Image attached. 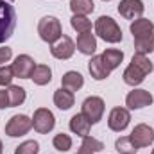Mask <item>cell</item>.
I'll use <instances>...</instances> for the list:
<instances>
[{
  "label": "cell",
  "instance_id": "1",
  "mask_svg": "<svg viewBox=\"0 0 154 154\" xmlns=\"http://www.w3.org/2000/svg\"><path fill=\"white\" fill-rule=\"evenodd\" d=\"M95 34L106 43H118L122 41V29L118 27L111 16H99L95 22Z\"/></svg>",
  "mask_w": 154,
  "mask_h": 154
},
{
  "label": "cell",
  "instance_id": "2",
  "mask_svg": "<svg viewBox=\"0 0 154 154\" xmlns=\"http://www.w3.org/2000/svg\"><path fill=\"white\" fill-rule=\"evenodd\" d=\"M16 27V11L7 0H0V43L13 36Z\"/></svg>",
  "mask_w": 154,
  "mask_h": 154
},
{
  "label": "cell",
  "instance_id": "3",
  "mask_svg": "<svg viewBox=\"0 0 154 154\" xmlns=\"http://www.w3.org/2000/svg\"><path fill=\"white\" fill-rule=\"evenodd\" d=\"M38 34L48 45H54L57 39L63 36V27L61 22L56 16H43L38 23Z\"/></svg>",
  "mask_w": 154,
  "mask_h": 154
},
{
  "label": "cell",
  "instance_id": "4",
  "mask_svg": "<svg viewBox=\"0 0 154 154\" xmlns=\"http://www.w3.org/2000/svg\"><path fill=\"white\" fill-rule=\"evenodd\" d=\"M81 113L86 116V120L95 125L102 120V115H104V100L97 95H91L88 99H84L82 106H81Z\"/></svg>",
  "mask_w": 154,
  "mask_h": 154
},
{
  "label": "cell",
  "instance_id": "5",
  "mask_svg": "<svg viewBox=\"0 0 154 154\" xmlns=\"http://www.w3.org/2000/svg\"><path fill=\"white\" fill-rule=\"evenodd\" d=\"M32 129V118L27 115H14L5 124V134L11 138H20Z\"/></svg>",
  "mask_w": 154,
  "mask_h": 154
},
{
  "label": "cell",
  "instance_id": "6",
  "mask_svg": "<svg viewBox=\"0 0 154 154\" xmlns=\"http://www.w3.org/2000/svg\"><path fill=\"white\" fill-rule=\"evenodd\" d=\"M56 125V116L50 109L47 108H38L34 111V116H32V127L34 131H38L39 134H47L54 129Z\"/></svg>",
  "mask_w": 154,
  "mask_h": 154
},
{
  "label": "cell",
  "instance_id": "7",
  "mask_svg": "<svg viewBox=\"0 0 154 154\" xmlns=\"http://www.w3.org/2000/svg\"><path fill=\"white\" fill-rule=\"evenodd\" d=\"M129 138L134 142V145H136L138 149L149 147V145H152V142H154V129L151 125H147V124H138V125H134V129L131 131Z\"/></svg>",
  "mask_w": 154,
  "mask_h": 154
},
{
  "label": "cell",
  "instance_id": "8",
  "mask_svg": "<svg viewBox=\"0 0 154 154\" xmlns=\"http://www.w3.org/2000/svg\"><path fill=\"white\" fill-rule=\"evenodd\" d=\"M143 11H145V5L142 0H120V4H118L120 16L125 20H131V22L142 18Z\"/></svg>",
  "mask_w": 154,
  "mask_h": 154
},
{
  "label": "cell",
  "instance_id": "9",
  "mask_svg": "<svg viewBox=\"0 0 154 154\" xmlns=\"http://www.w3.org/2000/svg\"><path fill=\"white\" fill-rule=\"evenodd\" d=\"M131 122V113L127 108H113L108 116V127L115 133H122Z\"/></svg>",
  "mask_w": 154,
  "mask_h": 154
},
{
  "label": "cell",
  "instance_id": "10",
  "mask_svg": "<svg viewBox=\"0 0 154 154\" xmlns=\"http://www.w3.org/2000/svg\"><path fill=\"white\" fill-rule=\"evenodd\" d=\"M74 52H75V43H74V39L68 38V36H61V38L57 39L52 47H50V54L56 57V59H70L72 56H74Z\"/></svg>",
  "mask_w": 154,
  "mask_h": 154
},
{
  "label": "cell",
  "instance_id": "11",
  "mask_svg": "<svg viewBox=\"0 0 154 154\" xmlns=\"http://www.w3.org/2000/svg\"><path fill=\"white\" fill-rule=\"evenodd\" d=\"M11 66H13L14 77H18V79H31L34 68H36V63H34V59H32L31 56L20 54V56L14 59V63H13Z\"/></svg>",
  "mask_w": 154,
  "mask_h": 154
},
{
  "label": "cell",
  "instance_id": "12",
  "mask_svg": "<svg viewBox=\"0 0 154 154\" xmlns=\"http://www.w3.org/2000/svg\"><path fill=\"white\" fill-rule=\"evenodd\" d=\"M152 100L154 99L151 95V91H147V90H133L125 97V106H127V109H142L145 106H151Z\"/></svg>",
  "mask_w": 154,
  "mask_h": 154
},
{
  "label": "cell",
  "instance_id": "13",
  "mask_svg": "<svg viewBox=\"0 0 154 154\" xmlns=\"http://www.w3.org/2000/svg\"><path fill=\"white\" fill-rule=\"evenodd\" d=\"M88 72H90V75L93 77L95 81H102V79L109 77V74H111V70L104 65L100 56H91V59L88 63Z\"/></svg>",
  "mask_w": 154,
  "mask_h": 154
},
{
  "label": "cell",
  "instance_id": "14",
  "mask_svg": "<svg viewBox=\"0 0 154 154\" xmlns=\"http://www.w3.org/2000/svg\"><path fill=\"white\" fill-rule=\"evenodd\" d=\"M131 34L133 38H145V36H151L154 34V23L147 18H138L134 22H131Z\"/></svg>",
  "mask_w": 154,
  "mask_h": 154
},
{
  "label": "cell",
  "instance_id": "15",
  "mask_svg": "<svg viewBox=\"0 0 154 154\" xmlns=\"http://www.w3.org/2000/svg\"><path fill=\"white\" fill-rule=\"evenodd\" d=\"M77 50L84 56H93L97 50V38L91 32H84L77 36V43H75Z\"/></svg>",
  "mask_w": 154,
  "mask_h": 154
},
{
  "label": "cell",
  "instance_id": "16",
  "mask_svg": "<svg viewBox=\"0 0 154 154\" xmlns=\"http://www.w3.org/2000/svg\"><path fill=\"white\" fill-rule=\"evenodd\" d=\"M90 129H91V124L86 120V116L82 115V113H77V115H74L70 118V131L74 134L84 138V136L90 134Z\"/></svg>",
  "mask_w": 154,
  "mask_h": 154
},
{
  "label": "cell",
  "instance_id": "17",
  "mask_svg": "<svg viewBox=\"0 0 154 154\" xmlns=\"http://www.w3.org/2000/svg\"><path fill=\"white\" fill-rule=\"evenodd\" d=\"M75 102V97H74V91L70 90H65V88H59L54 91V104L61 109V111H66L74 106Z\"/></svg>",
  "mask_w": 154,
  "mask_h": 154
},
{
  "label": "cell",
  "instance_id": "18",
  "mask_svg": "<svg viewBox=\"0 0 154 154\" xmlns=\"http://www.w3.org/2000/svg\"><path fill=\"white\" fill-rule=\"evenodd\" d=\"M84 86V77L81 75L79 72H66L65 75L61 77V88L65 90H70V91H79L81 88Z\"/></svg>",
  "mask_w": 154,
  "mask_h": 154
},
{
  "label": "cell",
  "instance_id": "19",
  "mask_svg": "<svg viewBox=\"0 0 154 154\" xmlns=\"http://www.w3.org/2000/svg\"><path fill=\"white\" fill-rule=\"evenodd\" d=\"M104 65L109 68V70H115L116 66H120V63L124 61V52L118 50V48H106L102 54H100Z\"/></svg>",
  "mask_w": 154,
  "mask_h": 154
},
{
  "label": "cell",
  "instance_id": "20",
  "mask_svg": "<svg viewBox=\"0 0 154 154\" xmlns=\"http://www.w3.org/2000/svg\"><path fill=\"white\" fill-rule=\"evenodd\" d=\"M102 149H104V143L100 140H97V138H93V136L88 134V136L82 138V143L77 149L75 154H97V152H100Z\"/></svg>",
  "mask_w": 154,
  "mask_h": 154
},
{
  "label": "cell",
  "instance_id": "21",
  "mask_svg": "<svg viewBox=\"0 0 154 154\" xmlns=\"http://www.w3.org/2000/svg\"><path fill=\"white\" fill-rule=\"evenodd\" d=\"M31 79H32V82L38 84V86L48 84V82L52 81V70H50V66H47V65H36V68H34Z\"/></svg>",
  "mask_w": 154,
  "mask_h": 154
},
{
  "label": "cell",
  "instance_id": "22",
  "mask_svg": "<svg viewBox=\"0 0 154 154\" xmlns=\"http://www.w3.org/2000/svg\"><path fill=\"white\" fill-rule=\"evenodd\" d=\"M124 82L129 84V86H138L145 81V74L142 70H138L134 65H129L125 70H124Z\"/></svg>",
  "mask_w": 154,
  "mask_h": 154
},
{
  "label": "cell",
  "instance_id": "23",
  "mask_svg": "<svg viewBox=\"0 0 154 154\" xmlns=\"http://www.w3.org/2000/svg\"><path fill=\"white\" fill-rule=\"evenodd\" d=\"M70 9L74 14L88 16L90 13H93L95 4H93V0H70Z\"/></svg>",
  "mask_w": 154,
  "mask_h": 154
},
{
  "label": "cell",
  "instance_id": "24",
  "mask_svg": "<svg viewBox=\"0 0 154 154\" xmlns=\"http://www.w3.org/2000/svg\"><path fill=\"white\" fill-rule=\"evenodd\" d=\"M7 95H9V108L22 106L25 102V97H27V93H25V90L22 86H13V84L9 86Z\"/></svg>",
  "mask_w": 154,
  "mask_h": 154
},
{
  "label": "cell",
  "instance_id": "25",
  "mask_svg": "<svg viewBox=\"0 0 154 154\" xmlns=\"http://www.w3.org/2000/svg\"><path fill=\"white\" fill-rule=\"evenodd\" d=\"M70 25L77 34H84V32H91V22L88 20V16H81V14H74L70 18Z\"/></svg>",
  "mask_w": 154,
  "mask_h": 154
},
{
  "label": "cell",
  "instance_id": "26",
  "mask_svg": "<svg viewBox=\"0 0 154 154\" xmlns=\"http://www.w3.org/2000/svg\"><path fill=\"white\" fill-rule=\"evenodd\" d=\"M115 149H116L118 154H136L138 152V147L134 145V142H133L129 136H120V138H116Z\"/></svg>",
  "mask_w": 154,
  "mask_h": 154
},
{
  "label": "cell",
  "instance_id": "27",
  "mask_svg": "<svg viewBox=\"0 0 154 154\" xmlns=\"http://www.w3.org/2000/svg\"><path fill=\"white\" fill-rule=\"evenodd\" d=\"M131 65H134V66H136L138 70H142L145 75H149V74L154 70L152 61H151V59H149L145 54H138V52L133 56V59H131Z\"/></svg>",
  "mask_w": 154,
  "mask_h": 154
},
{
  "label": "cell",
  "instance_id": "28",
  "mask_svg": "<svg viewBox=\"0 0 154 154\" xmlns=\"http://www.w3.org/2000/svg\"><path fill=\"white\" fill-rule=\"evenodd\" d=\"M134 50L138 54H151L154 50V34L145 36V38H136L134 39Z\"/></svg>",
  "mask_w": 154,
  "mask_h": 154
},
{
  "label": "cell",
  "instance_id": "29",
  "mask_svg": "<svg viewBox=\"0 0 154 154\" xmlns=\"http://www.w3.org/2000/svg\"><path fill=\"white\" fill-rule=\"evenodd\" d=\"M52 145H54L56 151H59V152H66V151L72 149V138H70L68 134H65V133H59V134L54 136Z\"/></svg>",
  "mask_w": 154,
  "mask_h": 154
},
{
  "label": "cell",
  "instance_id": "30",
  "mask_svg": "<svg viewBox=\"0 0 154 154\" xmlns=\"http://www.w3.org/2000/svg\"><path fill=\"white\" fill-rule=\"evenodd\" d=\"M38 152H39V143L36 140H25L23 143H20L14 149V154H38Z\"/></svg>",
  "mask_w": 154,
  "mask_h": 154
},
{
  "label": "cell",
  "instance_id": "31",
  "mask_svg": "<svg viewBox=\"0 0 154 154\" xmlns=\"http://www.w3.org/2000/svg\"><path fill=\"white\" fill-rule=\"evenodd\" d=\"M14 79L13 66H0V86H9Z\"/></svg>",
  "mask_w": 154,
  "mask_h": 154
},
{
  "label": "cell",
  "instance_id": "32",
  "mask_svg": "<svg viewBox=\"0 0 154 154\" xmlns=\"http://www.w3.org/2000/svg\"><path fill=\"white\" fill-rule=\"evenodd\" d=\"M11 57H13V48H9V47H2V48H0V65L7 63Z\"/></svg>",
  "mask_w": 154,
  "mask_h": 154
},
{
  "label": "cell",
  "instance_id": "33",
  "mask_svg": "<svg viewBox=\"0 0 154 154\" xmlns=\"http://www.w3.org/2000/svg\"><path fill=\"white\" fill-rule=\"evenodd\" d=\"M9 108V95L5 90H0V109Z\"/></svg>",
  "mask_w": 154,
  "mask_h": 154
},
{
  "label": "cell",
  "instance_id": "34",
  "mask_svg": "<svg viewBox=\"0 0 154 154\" xmlns=\"http://www.w3.org/2000/svg\"><path fill=\"white\" fill-rule=\"evenodd\" d=\"M4 152V145H2V140H0V154Z\"/></svg>",
  "mask_w": 154,
  "mask_h": 154
},
{
  "label": "cell",
  "instance_id": "35",
  "mask_svg": "<svg viewBox=\"0 0 154 154\" xmlns=\"http://www.w3.org/2000/svg\"><path fill=\"white\" fill-rule=\"evenodd\" d=\"M7 2H14V0H7Z\"/></svg>",
  "mask_w": 154,
  "mask_h": 154
},
{
  "label": "cell",
  "instance_id": "36",
  "mask_svg": "<svg viewBox=\"0 0 154 154\" xmlns=\"http://www.w3.org/2000/svg\"><path fill=\"white\" fill-rule=\"evenodd\" d=\"M151 154H154V149H152V152H151Z\"/></svg>",
  "mask_w": 154,
  "mask_h": 154
},
{
  "label": "cell",
  "instance_id": "37",
  "mask_svg": "<svg viewBox=\"0 0 154 154\" xmlns=\"http://www.w3.org/2000/svg\"><path fill=\"white\" fill-rule=\"evenodd\" d=\"M104 2H109V0H104Z\"/></svg>",
  "mask_w": 154,
  "mask_h": 154
}]
</instances>
